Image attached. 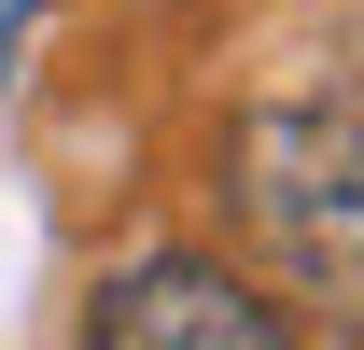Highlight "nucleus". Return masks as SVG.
I'll list each match as a JSON object with an SVG mask.
<instances>
[{
	"mask_svg": "<svg viewBox=\"0 0 364 350\" xmlns=\"http://www.w3.org/2000/svg\"><path fill=\"white\" fill-rule=\"evenodd\" d=\"M225 196L252 224L280 295H309L322 322L364 336V112L350 98H267L225 140Z\"/></svg>",
	"mask_w": 364,
	"mask_h": 350,
	"instance_id": "f257e3e1",
	"label": "nucleus"
},
{
	"mask_svg": "<svg viewBox=\"0 0 364 350\" xmlns=\"http://www.w3.org/2000/svg\"><path fill=\"white\" fill-rule=\"evenodd\" d=\"M85 350H294V322L210 253H127L85 295Z\"/></svg>",
	"mask_w": 364,
	"mask_h": 350,
	"instance_id": "f03ea898",
	"label": "nucleus"
},
{
	"mask_svg": "<svg viewBox=\"0 0 364 350\" xmlns=\"http://www.w3.org/2000/svg\"><path fill=\"white\" fill-rule=\"evenodd\" d=\"M28 14H43V0H0V70H14V43H28Z\"/></svg>",
	"mask_w": 364,
	"mask_h": 350,
	"instance_id": "7ed1b4c3",
	"label": "nucleus"
},
{
	"mask_svg": "<svg viewBox=\"0 0 364 350\" xmlns=\"http://www.w3.org/2000/svg\"><path fill=\"white\" fill-rule=\"evenodd\" d=\"M350 112H364V28H350Z\"/></svg>",
	"mask_w": 364,
	"mask_h": 350,
	"instance_id": "20e7f679",
	"label": "nucleus"
}]
</instances>
